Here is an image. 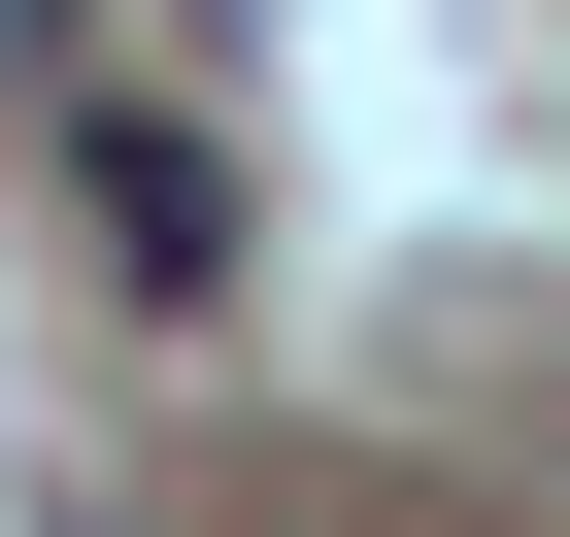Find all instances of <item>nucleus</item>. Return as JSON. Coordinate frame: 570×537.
I'll list each match as a JSON object with an SVG mask.
<instances>
[{"instance_id": "f257e3e1", "label": "nucleus", "mask_w": 570, "mask_h": 537, "mask_svg": "<svg viewBox=\"0 0 570 537\" xmlns=\"http://www.w3.org/2000/svg\"><path fill=\"white\" fill-rule=\"evenodd\" d=\"M101 235H135V303H202V268H235V168H202V135H135V101H101Z\"/></svg>"}, {"instance_id": "f03ea898", "label": "nucleus", "mask_w": 570, "mask_h": 537, "mask_svg": "<svg viewBox=\"0 0 570 537\" xmlns=\"http://www.w3.org/2000/svg\"><path fill=\"white\" fill-rule=\"evenodd\" d=\"M35 35H68V0H0V68H35Z\"/></svg>"}, {"instance_id": "7ed1b4c3", "label": "nucleus", "mask_w": 570, "mask_h": 537, "mask_svg": "<svg viewBox=\"0 0 570 537\" xmlns=\"http://www.w3.org/2000/svg\"><path fill=\"white\" fill-rule=\"evenodd\" d=\"M68 537H101V504H68Z\"/></svg>"}]
</instances>
